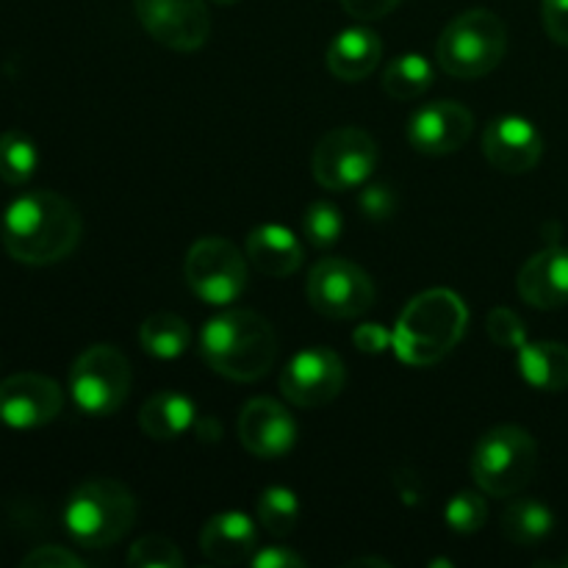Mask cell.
Here are the masks:
<instances>
[{
  "instance_id": "obj_1",
  "label": "cell",
  "mask_w": 568,
  "mask_h": 568,
  "mask_svg": "<svg viewBox=\"0 0 568 568\" xmlns=\"http://www.w3.org/2000/svg\"><path fill=\"white\" fill-rule=\"evenodd\" d=\"M83 222L75 205L61 194L28 192L3 214V247L28 266H50L64 261L81 242Z\"/></svg>"
},
{
  "instance_id": "obj_2",
  "label": "cell",
  "mask_w": 568,
  "mask_h": 568,
  "mask_svg": "<svg viewBox=\"0 0 568 568\" xmlns=\"http://www.w3.org/2000/svg\"><path fill=\"white\" fill-rule=\"evenodd\" d=\"M200 355L216 375L253 383L275 366L277 336L255 311H222L200 331Z\"/></svg>"
},
{
  "instance_id": "obj_3",
  "label": "cell",
  "mask_w": 568,
  "mask_h": 568,
  "mask_svg": "<svg viewBox=\"0 0 568 568\" xmlns=\"http://www.w3.org/2000/svg\"><path fill=\"white\" fill-rule=\"evenodd\" d=\"M466 322L469 311L458 294L449 288H427L403 308L392 333V347L403 364L433 366L458 347Z\"/></svg>"
},
{
  "instance_id": "obj_4",
  "label": "cell",
  "mask_w": 568,
  "mask_h": 568,
  "mask_svg": "<svg viewBox=\"0 0 568 568\" xmlns=\"http://www.w3.org/2000/svg\"><path fill=\"white\" fill-rule=\"evenodd\" d=\"M136 519V499L131 488L111 477L81 483L64 505V527L75 544L103 549L120 541Z\"/></svg>"
},
{
  "instance_id": "obj_5",
  "label": "cell",
  "mask_w": 568,
  "mask_h": 568,
  "mask_svg": "<svg viewBox=\"0 0 568 568\" xmlns=\"http://www.w3.org/2000/svg\"><path fill=\"white\" fill-rule=\"evenodd\" d=\"M508 50V28L494 11L469 9L455 17L436 42V61L447 75L483 78L499 67Z\"/></svg>"
},
{
  "instance_id": "obj_6",
  "label": "cell",
  "mask_w": 568,
  "mask_h": 568,
  "mask_svg": "<svg viewBox=\"0 0 568 568\" xmlns=\"http://www.w3.org/2000/svg\"><path fill=\"white\" fill-rule=\"evenodd\" d=\"M538 469V444L525 427L497 425L471 453V477L488 497H514L530 486Z\"/></svg>"
},
{
  "instance_id": "obj_7",
  "label": "cell",
  "mask_w": 568,
  "mask_h": 568,
  "mask_svg": "<svg viewBox=\"0 0 568 568\" xmlns=\"http://www.w3.org/2000/svg\"><path fill=\"white\" fill-rule=\"evenodd\" d=\"M131 364L114 344L83 349L70 369V394L89 416H111L122 408L131 392Z\"/></svg>"
},
{
  "instance_id": "obj_8",
  "label": "cell",
  "mask_w": 568,
  "mask_h": 568,
  "mask_svg": "<svg viewBox=\"0 0 568 568\" xmlns=\"http://www.w3.org/2000/svg\"><path fill=\"white\" fill-rule=\"evenodd\" d=\"M186 283L203 303L227 308L247 288V261L242 250L220 236H205L194 242L186 253Z\"/></svg>"
},
{
  "instance_id": "obj_9",
  "label": "cell",
  "mask_w": 568,
  "mask_h": 568,
  "mask_svg": "<svg viewBox=\"0 0 568 568\" xmlns=\"http://www.w3.org/2000/svg\"><path fill=\"white\" fill-rule=\"evenodd\" d=\"M377 166V144L366 131L353 125L333 128L311 155V170L320 186L331 192H347L372 178Z\"/></svg>"
},
{
  "instance_id": "obj_10",
  "label": "cell",
  "mask_w": 568,
  "mask_h": 568,
  "mask_svg": "<svg viewBox=\"0 0 568 568\" xmlns=\"http://www.w3.org/2000/svg\"><path fill=\"white\" fill-rule=\"evenodd\" d=\"M311 308L320 311L331 320H353L366 314L375 303V283L361 270L358 264L347 258H322L316 261L308 275Z\"/></svg>"
},
{
  "instance_id": "obj_11",
  "label": "cell",
  "mask_w": 568,
  "mask_h": 568,
  "mask_svg": "<svg viewBox=\"0 0 568 568\" xmlns=\"http://www.w3.org/2000/svg\"><path fill=\"white\" fill-rule=\"evenodd\" d=\"M136 17L155 42L178 53L200 50L211 37L205 0H136Z\"/></svg>"
},
{
  "instance_id": "obj_12",
  "label": "cell",
  "mask_w": 568,
  "mask_h": 568,
  "mask_svg": "<svg viewBox=\"0 0 568 568\" xmlns=\"http://www.w3.org/2000/svg\"><path fill=\"white\" fill-rule=\"evenodd\" d=\"M344 381V361L333 349L308 347L281 372V392L297 408H322L342 394Z\"/></svg>"
},
{
  "instance_id": "obj_13",
  "label": "cell",
  "mask_w": 568,
  "mask_h": 568,
  "mask_svg": "<svg viewBox=\"0 0 568 568\" xmlns=\"http://www.w3.org/2000/svg\"><path fill=\"white\" fill-rule=\"evenodd\" d=\"M64 408L61 386L37 372H20L0 383V422L14 430H33L55 419Z\"/></svg>"
},
{
  "instance_id": "obj_14",
  "label": "cell",
  "mask_w": 568,
  "mask_h": 568,
  "mask_svg": "<svg viewBox=\"0 0 568 568\" xmlns=\"http://www.w3.org/2000/svg\"><path fill=\"white\" fill-rule=\"evenodd\" d=\"M239 442L255 458L275 460L292 453L297 425L277 399L255 397L239 414Z\"/></svg>"
},
{
  "instance_id": "obj_15",
  "label": "cell",
  "mask_w": 568,
  "mask_h": 568,
  "mask_svg": "<svg viewBox=\"0 0 568 568\" xmlns=\"http://www.w3.org/2000/svg\"><path fill=\"white\" fill-rule=\"evenodd\" d=\"M483 155L488 164L508 175H525L536 170L544 155V139L525 116H497L483 133Z\"/></svg>"
},
{
  "instance_id": "obj_16",
  "label": "cell",
  "mask_w": 568,
  "mask_h": 568,
  "mask_svg": "<svg viewBox=\"0 0 568 568\" xmlns=\"http://www.w3.org/2000/svg\"><path fill=\"white\" fill-rule=\"evenodd\" d=\"M471 131H475V116L466 105L455 100H436L414 111L408 139L419 153L449 155L469 142Z\"/></svg>"
},
{
  "instance_id": "obj_17",
  "label": "cell",
  "mask_w": 568,
  "mask_h": 568,
  "mask_svg": "<svg viewBox=\"0 0 568 568\" xmlns=\"http://www.w3.org/2000/svg\"><path fill=\"white\" fill-rule=\"evenodd\" d=\"M521 300L538 311L568 305V250L547 247L525 261L516 281Z\"/></svg>"
},
{
  "instance_id": "obj_18",
  "label": "cell",
  "mask_w": 568,
  "mask_h": 568,
  "mask_svg": "<svg viewBox=\"0 0 568 568\" xmlns=\"http://www.w3.org/2000/svg\"><path fill=\"white\" fill-rule=\"evenodd\" d=\"M200 549L214 564H242V560L253 558V552L258 549V532H255L250 516L227 510V514L211 516L205 521V527L200 530Z\"/></svg>"
},
{
  "instance_id": "obj_19",
  "label": "cell",
  "mask_w": 568,
  "mask_h": 568,
  "mask_svg": "<svg viewBox=\"0 0 568 568\" xmlns=\"http://www.w3.org/2000/svg\"><path fill=\"white\" fill-rule=\"evenodd\" d=\"M383 42L372 28L355 26L344 28L331 44H327V70L338 81H364L381 64Z\"/></svg>"
},
{
  "instance_id": "obj_20",
  "label": "cell",
  "mask_w": 568,
  "mask_h": 568,
  "mask_svg": "<svg viewBox=\"0 0 568 568\" xmlns=\"http://www.w3.org/2000/svg\"><path fill=\"white\" fill-rule=\"evenodd\" d=\"M247 258L261 275L286 277L303 266V244L288 227L261 225L247 236Z\"/></svg>"
},
{
  "instance_id": "obj_21",
  "label": "cell",
  "mask_w": 568,
  "mask_h": 568,
  "mask_svg": "<svg viewBox=\"0 0 568 568\" xmlns=\"http://www.w3.org/2000/svg\"><path fill=\"white\" fill-rule=\"evenodd\" d=\"M197 422V408L189 397L178 392H159L144 399L139 410V425L155 442H172L192 430Z\"/></svg>"
},
{
  "instance_id": "obj_22",
  "label": "cell",
  "mask_w": 568,
  "mask_h": 568,
  "mask_svg": "<svg viewBox=\"0 0 568 568\" xmlns=\"http://www.w3.org/2000/svg\"><path fill=\"white\" fill-rule=\"evenodd\" d=\"M519 372L538 392L568 388V347L560 342H525L519 349Z\"/></svg>"
},
{
  "instance_id": "obj_23",
  "label": "cell",
  "mask_w": 568,
  "mask_h": 568,
  "mask_svg": "<svg viewBox=\"0 0 568 568\" xmlns=\"http://www.w3.org/2000/svg\"><path fill=\"white\" fill-rule=\"evenodd\" d=\"M139 342H142L144 353L153 355V358H181L189 349V344H192V327H189L183 316L172 314V311H159V314H150L142 322Z\"/></svg>"
},
{
  "instance_id": "obj_24",
  "label": "cell",
  "mask_w": 568,
  "mask_h": 568,
  "mask_svg": "<svg viewBox=\"0 0 568 568\" xmlns=\"http://www.w3.org/2000/svg\"><path fill=\"white\" fill-rule=\"evenodd\" d=\"M555 530V514L541 499H514L503 514V532L516 547H536Z\"/></svg>"
},
{
  "instance_id": "obj_25",
  "label": "cell",
  "mask_w": 568,
  "mask_h": 568,
  "mask_svg": "<svg viewBox=\"0 0 568 568\" xmlns=\"http://www.w3.org/2000/svg\"><path fill=\"white\" fill-rule=\"evenodd\" d=\"M433 64L419 53H403L383 70V89L394 100H416L433 87Z\"/></svg>"
},
{
  "instance_id": "obj_26",
  "label": "cell",
  "mask_w": 568,
  "mask_h": 568,
  "mask_svg": "<svg viewBox=\"0 0 568 568\" xmlns=\"http://www.w3.org/2000/svg\"><path fill=\"white\" fill-rule=\"evenodd\" d=\"M39 166V150L31 136L20 131L0 133V181L9 186H22L33 178Z\"/></svg>"
},
{
  "instance_id": "obj_27",
  "label": "cell",
  "mask_w": 568,
  "mask_h": 568,
  "mask_svg": "<svg viewBox=\"0 0 568 568\" xmlns=\"http://www.w3.org/2000/svg\"><path fill=\"white\" fill-rule=\"evenodd\" d=\"M258 521L264 525L266 532L283 538L288 532H294L300 521V503L294 497V491L281 486L266 488L258 497Z\"/></svg>"
},
{
  "instance_id": "obj_28",
  "label": "cell",
  "mask_w": 568,
  "mask_h": 568,
  "mask_svg": "<svg viewBox=\"0 0 568 568\" xmlns=\"http://www.w3.org/2000/svg\"><path fill=\"white\" fill-rule=\"evenodd\" d=\"M128 566L131 568H181L183 560L181 549L166 536H144L131 544L128 549Z\"/></svg>"
},
{
  "instance_id": "obj_29",
  "label": "cell",
  "mask_w": 568,
  "mask_h": 568,
  "mask_svg": "<svg viewBox=\"0 0 568 568\" xmlns=\"http://www.w3.org/2000/svg\"><path fill=\"white\" fill-rule=\"evenodd\" d=\"M303 231L314 247H331V244L338 242L344 231L342 211L333 203H327V200H316V203L305 209Z\"/></svg>"
},
{
  "instance_id": "obj_30",
  "label": "cell",
  "mask_w": 568,
  "mask_h": 568,
  "mask_svg": "<svg viewBox=\"0 0 568 568\" xmlns=\"http://www.w3.org/2000/svg\"><path fill=\"white\" fill-rule=\"evenodd\" d=\"M486 519H488V505L477 491L455 494V497L447 503V508H444V521L449 525V530L464 532V536L480 530V527L486 525Z\"/></svg>"
},
{
  "instance_id": "obj_31",
  "label": "cell",
  "mask_w": 568,
  "mask_h": 568,
  "mask_svg": "<svg viewBox=\"0 0 568 568\" xmlns=\"http://www.w3.org/2000/svg\"><path fill=\"white\" fill-rule=\"evenodd\" d=\"M486 331H488V338H491L499 349H519L521 344L527 342L525 322L519 320L516 311L503 308V305L488 314Z\"/></svg>"
},
{
  "instance_id": "obj_32",
  "label": "cell",
  "mask_w": 568,
  "mask_h": 568,
  "mask_svg": "<svg viewBox=\"0 0 568 568\" xmlns=\"http://www.w3.org/2000/svg\"><path fill=\"white\" fill-rule=\"evenodd\" d=\"M83 560L75 552L64 547H53V544H44L37 547L33 552H28L22 558V568H81Z\"/></svg>"
},
{
  "instance_id": "obj_33",
  "label": "cell",
  "mask_w": 568,
  "mask_h": 568,
  "mask_svg": "<svg viewBox=\"0 0 568 568\" xmlns=\"http://www.w3.org/2000/svg\"><path fill=\"white\" fill-rule=\"evenodd\" d=\"M361 214L369 216V220H386V216L394 214L397 209V197L388 186L383 183H375V186H366L358 197Z\"/></svg>"
},
{
  "instance_id": "obj_34",
  "label": "cell",
  "mask_w": 568,
  "mask_h": 568,
  "mask_svg": "<svg viewBox=\"0 0 568 568\" xmlns=\"http://www.w3.org/2000/svg\"><path fill=\"white\" fill-rule=\"evenodd\" d=\"M544 31L555 44L568 48V0H544L541 3Z\"/></svg>"
},
{
  "instance_id": "obj_35",
  "label": "cell",
  "mask_w": 568,
  "mask_h": 568,
  "mask_svg": "<svg viewBox=\"0 0 568 568\" xmlns=\"http://www.w3.org/2000/svg\"><path fill=\"white\" fill-rule=\"evenodd\" d=\"M250 564H253V568H303L305 560L286 547H266L255 549Z\"/></svg>"
},
{
  "instance_id": "obj_36",
  "label": "cell",
  "mask_w": 568,
  "mask_h": 568,
  "mask_svg": "<svg viewBox=\"0 0 568 568\" xmlns=\"http://www.w3.org/2000/svg\"><path fill=\"white\" fill-rule=\"evenodd\" d=\"M342 6L349 17H355V20L372 22L392 14L399 6V0H342Z\"/></svg>"
},
{
  "instance_id": "obj_37",
  "label": "cell",
  "mask_w": 568,
  "mask_h": 568,
  "mask_svg": "<svg viewBox=\"0 0 568 568\" xmlns=\"http://www.w3.org/2000/svg\"><path fill=\"white\" fill-rule=\"evenodd\" d=\"M353 342L361 353H381V349L388 347V342H392V333L383 331L381 325L366 322V325H361L358 331L353 333Z\"/></svg>"
},
{
  "instance_id": "obj_38",
  "label": "cell",
  "mask_w": 568,
  "mask_h": 568,
  "mask_svg": "<svg viewBox=\"0 0 568 568\" xmlns=\"http://www.w3.org/2000/svg\"><path fill=\"white\" fill-rule=\"evenodd\" d=\"M347 566H383V568H388V564L386 560H381V558H355V560H349Z\"/></svg>"
},
{
  "instance_id": "obj_39",
  "label": "cell",
  "mask_w": 568,
  "mask_h": 568,
  "mask_svg": "<svg viewBox=\"0 0 568 568\" xmlns=\"http://www.w3.org/2000/svg\"><path fill=\"white\" fill-rule=\"evenodd\" d=\"M214 3H220V6H233V3H239V0H214Z\"/></svg>"
},
{
  "instance_id": "obj_40",
  "label": "cell",
  "mask_w": 568,
  "mask_h": 568,
  "mask_svg": "<svg viewBox=\"0 0 568 568\" xmlns=\"http://www.w3.org/2000/svg\"><path fill=\"white\" fill-rule=\"evenodd\" d=\"M560 566H566V568H568V552L564 555V558H560Z\"/></svg>"
}]
</instances>
